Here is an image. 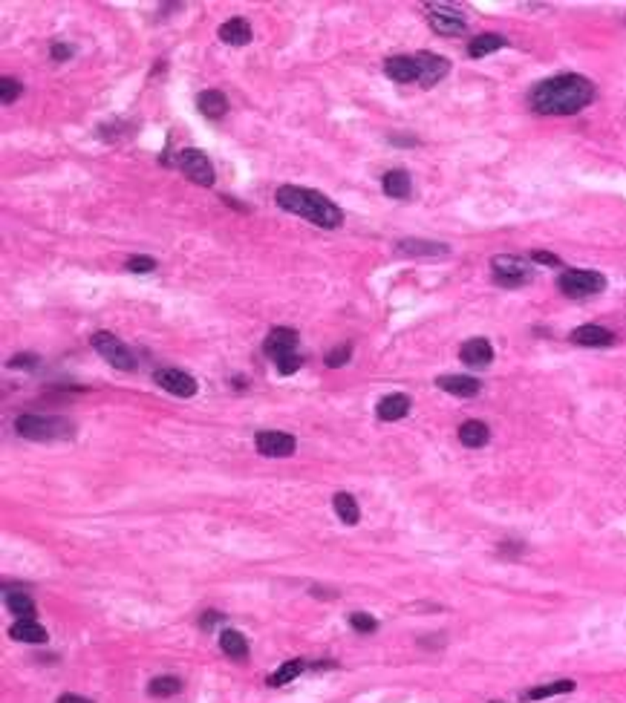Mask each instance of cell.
<instances>
[{"label": "cell", "mask_w": 626, "mask_h": 703, "mask_svg": "<svg viewBox=\"0 0 626 703\" xmlns=\"http://www.w3.org/2000/svg\"><path fill=\"white\" fill-rule=\"evenodd\" d=\"M592 98H595L592 81L575 73L545 78L528 93V104L540 116H572L580 113L586 104H592Z\"/></svg>", "instance_id": "obj_1"}, {"label": "cell", "mask_w": 626, "mask_h": 703, "mask_svg": "<svg viewBox=\"0 0 626 703\" xmlns=\"http://www.w3.org/2000/svg\"><path fill=\"white\" fill-rule=\"evenodd\" d=\"M277 205L289 214L303 217L306 222L318 225V228H338L340 225V210L335 202H329L323 193L309 190V188H298V185H283L277 188Z\"/></svg>", "instance_id": "obj_2"}, {"label": "cell", "mask_w": 626, "mask_h": 703, "mask_svg": "<svg viewBox=\"0 0 626 703\" xmlns=\"http://www.w3.org/2000/svg\"><path fill=\"white\" fill-rule=\"evenodd\" d=\"M15 430H18V436H24L29 441H52V438H64V436L73 433L66 421L46 418V415H21L15 421Z\"/></svg>", "instance_id": "obj_3"}, {"label": "cell", "mask_w": 626, "mask_h": 703, "mask_svg": "<svg viewBox=\"0 0 626 703\" xmlns=\"http://www.w3.org/2000/svg\"><path fill=\"white\" fill-rule=\"evenodd\" d=\"M557 289L569 297H592L606 289V277L597 271H583V268H569L557 277Z\"/></svg>", "instance_id": "obj_4"}, {"label": "cell", "mask_w": 626, "mask_h": 703, "mask_svg": "<svg viewBox=\"0 0 626 703\" xmlns=\"http://www.w3.org/2000/svg\"><path fill=\"white\" fill-rule=\"evenodd\" d=\"M93 349L99 352V355H101L110 366H116V369H121V372H133V369H136L133 352H130L116 334H110V332H96V334H93Z\"/></svg>", "instance_id": "obj_5"}, {"label": "cell", "mask_w": 626, "mask_h": 703, "mask_svg": "<svg viewBox=\"0 0 626 703\" xmlns=\"http://www.w3.org/2000/svg\"><path fill=\"white\" fill-rule=\"evenodd\" d=\"M494 265V279L500 286H508V289H517L522 283L531 279V265L522 260V257H514V254H500L491 260Z\"/></svg>", "instance_id": "obj_6"}, {"label": "cell", "mask_w": 626, "mask_h": 703, "mask_svg": "<svg viewBox=\"0 0 626 703\" xmlns=\"http://www.w3.org/2000/svg\"><path fill=\"white\" fill-rule=\"evenodd\" d=\"M176 165H179V170H182L191 182H196V185H202V188H211V185H214V168H211V162H208V156H205L202 150L185 148V150L176 156Z\"/></svg>", "instance_id": "obj_7"}, {"label": "cell", "mask_w": 626, "mask_h": 703, "mask_svg": "<svg viewBox=\"0 0 626 703\" xmlns=\"http://www.w3.org/2000/svg\"><path fill=\"white\" fill-rule=\"evenodd\" d=\"M428 21L439 35H459L465 32V18L459 9L445 4H428Z\"/></svg>", "instance_id": "obj_8"}, {"label": "cell", "mask_w": 626, "mask_h": 703, "mask_svg": "<svg viewBox=\"0 0 626 703\" xmlns=\"http://www.w3.org/2000/svg\"><path fill=\"white\" fill-rule=\"evenodd\" d=\"M254 444L263 456H271V458H286L295 453L298 441L289 436V433H274V430H263L254 436Z\"/></svg>", "instance_id": "obj_9"}, {"label": "cell", "mask_w": 626, "mask_h": 703, "mask_svg": "<svg viewBox=\"0 0 626 703\" xmlns=\"http://www.w3.org/2000/svg\"><path fill=\"white\" fill-rule=\"evenodd\" d=\"M153 381H156L162 389H168L171 395H176V398H191V395H196V381H193L188 372H182V369H159V372L153 375Z\"/></svg>", "instance_id": "obj_10"}, {"label": "cell", "mask_w": 626, "mask_h": 703, "mask_svg": "<svg viewBox=\"0 0 626 703\" xmlns=\"http://www.w3.org/2000/svg\"><path fill=\"white\" fill-rule=\"evenodd\" d=\"M413 58H415V66H419V81L425 87H433L436 81H442L448 76V69H450L448 58L433 55V52H419V55H413Z\"/></svg>", "instance_id": "obj_11"}, {"label": "cell", "mask_w": 626, "mask_h": 703, "mask_svg": "<svg viewBox=\"0 0 626 703\" xmlns=\"http://www.w3.org/2000/svg\"><path fill=\"white\" fill-rule=\"evenodd\" d=\"M295 346H298V332L295 329H271L263 349H266V355L271 361H281V358L292 355Z\"/></svg>", "instance_id": "obj_12"}, {"label": "cell", "mask_w": 626, "mask_h": 703, "mask_svg": "<svg viewBox=\"0 0 626 703\" xmlns=\"http://www.w3.org/2000/svg\"><path fill=\"white\" fill-rule=\"evenodd\" d=\"M459 358H462V364H468L473 369H482V366H488L494 361V349H491V343L485 340V337H473V340L462 343Z\"/></svg>", "instance_id": "obj_13"}, {"label": "cell", "mask_w": 626, "mask_h": 703, "mask_svg": "<svg viewBox=\"0 0 626 703\" xmlns=\"http://www.w3.org/2000/svg\"><path fill=\"white\" fill-rule=\"evenodd\" d=\"M384 73L398 81V84H410V81H419V66H415V58L413 55H393L384 61Z\"/></svg>", "instance_id": "obj_14"}, {"label": "cell", "mask_w": 626, "mask_h": 703, "mask_svg": "<svg viewBox=\"0 0 626 703\" xmlns=\"http://www.w3.org/2000/svg\"><path fill=\"white\" fill-rule=\"evenodd\" d=\"M196 107H199V113H202L205 118L217 121V118H223V116H226L228 101H226V96H223L220 90H205V93H199V96H196Z\"/></svg>", "instance_id": "obj_15"}, {"label": "cell", "mask_w": 626, "mask_h": 703, "mask_svg": "<svg viewBox=\"0 0 626 703\" xmlns=\"http://www.w3.org/2000/svg\"><path fill=\"white\" fill-rule=\"evenodd\" d=\"M436 384H439V389H445L450 395H459V398H470V395L479 392V381L468 378V375H442Z\"/></svg>", "instance_id": "obj_16"}, {"label": "cell", "mask_w": 626, "mask_h": 703, "mask_svg": "<svg viewBox=\"0 0 626 703\" xmlns=\"http://www.w3.org/2000/svg\"><path fill=\"white\" fill-rule=\"evenodd\" d=\"M375 412H378L381 421H398V418H404L410 412V398L401 395V392H393V395H387V398L378 401V409Z\"/></svg>", "instance_id": "obj_17"}, {"label": "cell", "mask_w": 626, "mask_h": 703, "mask_svg": "<svg viewBox=\"0 0 626 703\" xmlns=\"http://www.w3.org/2000/svg\"><path fill=\"white\" fill-rule=\"evenodd\" d=\"M381 188L393 199H407L410 190H413V182H410V173L407 170H390V173H384Z\"/></svg>", "instance_id": "obj_18"}, {"label": "cell", "mask_w": 626, "mask_h": 703, "mask_svg": "<svg viewBox=\"0 0 626 703\" xmlns=\"http://www.w3.org/2000/svg\"><path fill=\"white\" fill-rule=\"evenodd\" d=\"M398 251L407 254V257H445L448 254L445 245L430 242V240H401L398 242Z\"/></svg>", "instance_id": "obj_19"}, {"label": "cell", "mask_w": 626, "mask_h": 703, "mask_svg": "<svg viewBox=\"0 0 626 703\" xmlns=\"http://www.w3.org/2000/svg\"><path fill=\"white\" fill-rule=\"evenodd\" d=\"M220 41L231 43V46H243L251 41V26L243 21V18H231L220 26Z\"/></svg>", "instance_id": "obj_20"}, {"label": "cell", "mask_w": 626, "mask_h": 703, "mask_svg": "<svg viewBox=\"0 0 626 703\" xmlns=\"http://www.w3.org/2000/svg\"><path fill=\"white\" fill-rule=\"evenodd\" d=\"M572 340L580 346H609L615 340V334L603 326H580L572 332Z\"/></svg>", "instance_id": "obj_21"}, {"label": "cell", "mask_w": 626, "mask_h": 703, "mask_svg": "<svg viewBox=\"0 0 626 703\" xmlns=\"http://www.w3.org/2000/svg\"><path fill=\"white\" fill-rule=\"evenodd\" d=\"M505 46V38L503 35H497V32H485V35H476L470 43H468V55L470 58H485V55H491V52H497V49H503Z\"/></svg>", "instance_id": "obj_22"}, {"label": "cell", "mask_w": 626, "mask_h": 703, "mask_svg": "<svg viewBox=\"0 0 626 703\" xmlns=\"http://www.w3.org/2000/svg\"><path fill=\"white\" fill-rule=\"evenodd\" d=\"M9 635H12L15 640H21V643H46V631H44V625H38L35 620H18V622L12 625Z\"/></svg>", "instance_id": "obj_23"}, {"label": "cell", "mask_w": 626, "mask_h": 703, "mask_svg": "<svg viewBox=\"0 0 626 703\" xmlns=\"http://www.w3.org/2000/svg\"><path fill=\"white\" fill-rule=\"evenodd\" d=\"M488 438H491V433L482 421H465L459 427V441L465 447H482V444H488Z\"/></svg>", "instance_id": "obj_24"}, {"label": "cell", "mask_w": 626, "mask_h": 703, "mask_svg": "<svg viewBox=\"0 0 626 703\" xmlns=\"http://www.w3.org/2000/svg\"><path fill=\"white\" fill-rule=\"evenodd\" d=\"M220 646H223V652H226L228 657H237V660H243V657L248 655L246 637L240 635V631H234V628H226V631H223V635H220Z\"/></svg>", "instance_id": "obj_25"}, {"label": "cell", "mask_w": 626, "mask_h": 703, "mask_svg": "<svg viewBox=\"0 0 626 703\" xmlns=\"http://www.w3.org/2000/svg\"><path fill=\"white\" fill-rule=\"evenodd\" d=\"M332 508H335L338 519H343L346 525H355L358 522V505H355V499L350 493H335Z\"/></svg>", "instance_id": "obj_26"}, {"label": "cell", "mask_w": 626, "mask_h": 703, "mask_svg": "<svg viewBox=\"0 0 626 703\" xmlns=\"http://www.w3.org/2000/svg\"><path fill=\"white\" fill-rule=\"evenodd\" d=\"M6 608L21 620H32V614H35V602L26 594H6Z\"/></svg>", "instance_id": "obj_27"}, {"label": "cell", "mask_w": 626, "mask_h": 703, "mask_svg": "<svg viewBox=\"0 0 626 703\" xmlns=\"http://www.w3.org/2000/svg\"><path fill=\"white\" fill-rule=\"evenodd\" d=\"M575 689V680H557V683H545V686H537L531 689L525 697L528 700H540V697H554V694H566Z\"/></svg>", "instance_id": "obj_28"}, {"label": "cell", "mask_w": 626, "mask_h": 703, "mask_svg": "<svg viewBox=\"0 0 626 703\" xmlns=\"http://www.w3.org/2000/svg\"><path fill=\"white\" fill-rule=\"evenodd\" d=\"M301 672H303V660H289V663H283L281 669H277V672L268 677V683H271V686H283V683L295 680Z\"/></svg>", "instance_id": "obj_29"}, {"label": "cell", "mask_w": 626, "mask_h": 703, "mask_svg": "<svg viewBox=\"0 0 626 703\" xmlns=\"http://www.w3.org/2000/svg\"><path fill=\"white\" fill-rule=\"evenodd\" d=\"M179 680L176 677H171V674H165V677H156V680H151V686H148V692L151 694H156V697H168V694H176L179 692Z\"/></svg>", "instance_id": "obj_30"}, {"label": "cell", "mask_w": 626, "mask_h": 703, "mask_svg": "<svg viewBox=\"0 0 626 703\" xmlns=\"http://www.w3.org/2000/svg\"><path fill=\"white\" fill-rule=\"evenodd\" d=\"M350 355H353V346L350 343H343V346H338V349H332V352H326V366H343L346 361H350Z\"/></svg>", "instance_id": "obj_31"}, {"label": "cell", "mask_w": 626, "mask_h": 703, "mask_svg": "<svg viewBox=\"0 0 626 703\" xmlns=\"http://www.w3.org/2000/svg\"><path fill=\"white\" fill-rule=\"evenodd\" d=\"M0 87H4V93H0V101H4V104H12L18 96H21V81H15V78H0Z\"/></svg>", "instance_id": "obj_32"}, {"label": "cell", "mask_w": 626, "mask_h": 703, "mask_svg": "<svg viewBox=\"0 0 626 703\" xmlns=\"http://www.w3.org/2000/svg\"><path fill=\"white\" fill-rule=\"evenodd\" d=\"M350 625H353L355 631H361V635H373V631L378 628V622H375L370 614H358V611L350 617Z\"/></svg>", "instance_id": "obj_33"}, {"label": "cell", "mask_w": 626, "mask_h": 703, "mask_svg": "<svg viewBox=\"0 0 626 703\" xmlns=\"http://www.w3.org/2000/svg\"><path fill=\"white\" fill-rule=\"evenodd\" d=\"M277 364V372H281V375H292V372H298L301 369V355H298V352H292V355H286V358H281V361H274Z\"/></svg>", "instance_id": "obj_34"}, {"label": "cell", "mask_w": 626, "mask_h": 703, "mask_svg": "<svg viewBox=\"0 0 626 703\" xmlns=\"http://www.w3.org/2000/svg\"><path fill=\"white\" fill-rule=\"evenodd\" d=\"M124 265H127V271L145 274V271H153V268H156V260H151V257H130Z\"/></svg>", "instance_id": "obj_35"}, {"label": "cell", "mask_w": 626, "mask_h": 703, "mask_svg": "<svg viewBox=\"0 0 626 703\" xmlns=\"http://www.w3.org/2000/svg\"><path fill=\"white\" fill-rule=\"evenodd\" d=\"M9 366H18V369H32V366H38V358H35V355H15V358L9 361Z\"/></svg>", "instance_id": "obj_36"}, {"label": "cell", "mask_w": 626, "mask_h": 703, "mask_svg": "<svg viewBox=\"0 0 626 703\" xmlns=\"http://www.w3.org/2000/svg\"><path fill=\"white\" fill-rule=\"evenodd\" d=\"M531 260H534V262H542V265H563L560 257H554L551 251H534Z\"/></svg>", "instance_id": "obj_37"}, {"label": "cell", "mask_w": 626, "mask_h": 703, "mask_svg": "<svg viewBox=\"0 0 626 703\" xmlns=\"http://www.w3.org/2000/svg\"><path fill=\"white\" fill-rule=\"evenodd\" d=\"M69 55H73V46H66V43H55L52 46V58L55 61H66Z\"/></svg>", "instance_id": "obj_38"}, {"label": "cell", "mask_w": 626, "mask_h": 703, "mask_svg": "<svg viewBox=\"0 0 626 703\" xmlns=\"http://www.w3.org/2000/svg\"><path fill=\"white\" fill-rule=\"evenodd\" d=\"M58 703H93L90 697H81V694H61Z\"/></svg>", "instance_id": "obj_39"}, {"label": "cell", "mask_w": 626, "mask_h": 703, "mask_svg": "<svg viewBox=\"0 0 626 703\" xmlns=\"http://www.w3.org/2000/svg\"><path fill=\"white\" fill-rule=\"evenodd\" d=\"M217 620H220V614H214V611H211V614H205V620H202V625H205V628H211V625H214Z\"/></svg>", "instance_id": "obj_40"}]
</instances>
